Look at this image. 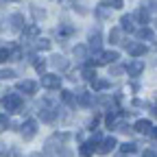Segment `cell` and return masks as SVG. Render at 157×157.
Segmentation results:
<instances>
[{"label":"cell","mask_w":157,"mask_h":157,"mask_svg":"<svg viewBox=\"0 0 157 157\" xmlns=\"http://www.w3.org/2000/svg\"><path fill=\"white\" fill-rule=\"evenodd\" d=\"M2 105H5V109L7 111H20V107H22V96L20 94H7L5 98H2Z\"/></svg>","instance_id":"1"},{"label":"cell","mask_w":157,"mask_h":157,"mask_svg":"<svg viewBox=\"0 0 157 157\" xmlns=\"http://www.w3.org/2000/svg\"><path fill=\"white\" fill-rule=\"evenodd\" d=\"M59 83H61V76H57V74H44L42 76V85L48 90H57Z\"/></svg>","instance_id":"2"},{"label":"cell","mask_w":157,"mask_h":157,"mask_svg":"<svg viewBox=\"0 0 157 157\" xmlns=\"http://www.w3.org/2000/svg\"><path fill=\"white\" fill-rule=\"evenodd\" d=\"M124 46H127V50H129L131 57H142L146 52V46L144 44H129V42H124Z\"/></svg>","instance_id":"3"},{"label":"cell","mask_w":157,"mask_h":157,"mask_svg":"<svg viewBox=\"0 0 157 157\" xmlns=\"http://www.w3.org/2000/svg\"><path fill=\"white\" fill-rule=\"evenodd\" d=\"M144 70V61L142 59H135V61H131L129 66H127V72H129V76H137Z\"/></svg>","instance_id":"4"},{"label":"cell","mask_w":157,"mask_h":157,"mask_svg":"<svg viewBox=\"0 0 157 157\" xmlns=\"http://www.w3.org/2000/svg\"><path fill=\"white\" fill-rule=\"evenodd\" d=\"M35 131H37L35 120H26V122L22 124V135H24V140H31V137L35 135Z\"/></svg>","instance_id":"5"},{"label":"cell","mask_w":157,"mask_h":157,"mask_svg":"<svg viewBox=\"0 0 157 157\" xmlns=\"http://www.w3.org/2000/svg\"><path fill=\"white\" fill-rule=\"evenodd\" d=\"M17 90L24 92V94H35L37 92V83L35 81H20L17 83Z\"/></svg>","instance_id":"6"},{"label":"cell","mask_w":157,"mask_h":157,"mask_svg":"<svg viewBox=\"0 0 157 157\" xmlns=\"http://www.w3.org/2000/svg\"><path fill=\"white\" fill-rule=\"evenodd\" d=\"M116 137H107V140H103V144L101 146H98V153H101V155H105V153H109V151H113L116 148Z\"/></svg>","instance_id":"7"},{"label":"cell","mask_w":157,"mask_h":157,"mask_svg":"<svg viewBox=\"0 0 157 157\" xmlns=\"http://www.w3.org/2000/svg\"><path fill=\"white\" fill-rule=\"evenodd\" d=\"M118 59V52L116 50H109V52H101L98 55V63H113Z\"/></svg>","instance_id":"8"},{"label":"cell","mask_w":157,"mask_h":157,"mask_svg":"<svg viewBox=\"0 0 157 157\" xmlns=\"http://www.w3.org/2000/svg\"><path fill=\"white\" fill-rule=\"evenodd\" d=\"M90 48H92L94 52H98V48H101V33H98V31H94V33L90 35Z\"/></svg>","instance_id":"9"},{"label":"cell","mask_w":157,"mask_h":157,"mask_svg":"<svg viewBox=\"0 0 157 157\" xmlns=\"http://www.w3.org/2000/svg\"><path fill=\"white\" fill-rule=\"evenodd\" d=\"M55 116H57V113H55L52 109H46V107H39V118H42L44 122H52V120H55Z\"/></svg>","instance_id":"10"},{"label":"cell","mask_w":157,"mask_h":157,"mask_svg":"<svg viewBox=\"0 0 157 157\" xmlns=\"http://www.w3.org/2000/svg\"><path fill=\"white\" fill-rule=\"evenodd\" d=\"M94 151H96V140H90V142H85V144L81 146V155H83V157H90Z\"/></svg>","instance_id":"11"},{"label":"cell","mask_w":157,"mask_h":157,"mask_svg":"<svg viewBox=\"0 0 157 157\" xmlns=\"http://www.w3.org/2000/svg\"><path fill=\"white\" fill-rule=\"evenodd\" d=\"M11 26H13V31H20V29L24 26V17L20 15V13H13L11 15Z\"/></svg>","instance_id":"12"},{"label":"cell","mask_w":157,"mask_h":157,"mask_svg":"<svg viewBox=\"0 0 157 157\" xmlns=\"http://www.w3.org/2000/svg\"><path fill=\"white\" fill-rule=\"evenodd\" d=\"M151 122L148 120H137L135 122V131H140V133H151Z\"/></svg>","instance_id":"13"},{"label":"cell","mask_w":157,"mask_h":157,"mask_svg":"<svg viewBox=\"0 0 157 157\" xmlns=\"http://www.w3.org/2000/svg\"><path fill=\"white\" fill-rule=\"evenodd\" d=\"M120 24H122V29H124V31H129V33L135 29V26H133V17H131V15H124V17L120 20Z\"/></svg>","instance_id":"14"},{"label":"cell","mask_w":157,"mask_h":157,"mask_svg":"<svg viewBox=\"0 0 157 157\" xmlns=\"http://www.w3.org/2000/svg\"><path fill=\"white\" fill-rule=\"evenodd\" d=\"M83 76L87 78V81H92V83H94V81H96V70H94L92 66H87V68L83 70Z\"/></svg>","instance_id":"15"},{"label":"cell","mask_w":157,"mask_h":157,"mask_svg":"<svg viewBox=\"0 0 157 157\" xmlns=\"http://www.w3.org/2000/svg\"><path fill=\"white\" fill-rule=\"evenodd\" d=\"M11 59V50L9 48H0V63H5Z\"/></svg>","instance_id":"16"},{"label":"cell","mask_w":157,"mask_h":157,"mask_svg":"<svg viewBox=\"0 0 157 157\" xmlns=\"http://www.w3.org/2000/svg\"><path fill=\"white\" fill-rule=\"evenodd\" d=\"M137 20H140V24H146L148 22V11L146 9H140V11H137Z\"/></svg>","instance_id":"17"},{"label":"cell","mask_w":157,"mask_h":157,"mask_svg":"<svg viewBox=\"0 0 157 157\" xmlns=\"http://www.w3.org/2000/svg\"><path fill=\"white\" fill-rule=\"evenodd\" d=\"M107 5H111L113 9H122L124 0H107V2H103V7H107Z\"/></svg>","instance_id":"18"},{"label":"cell","mask_w":157,"mask_h":157,"mask_svg":"<svg viewBox=\"0 0 157 157\" xmlns=\"http://www.w3.org/2000/svg\"><path fill=\"white\" fill-rule=\"evenodd\" d=\"M109 42H111V44H118V42H120V31H118V29H113V31L109 33Z\"/></svg>","instance_id":"19"},{"label":"cell","mask_w":157,"mask_h":157,"mask_svg":"<svg viewBox=\"0 0 157 157\" xmlns=\"http://www.w3.org/2000/svg\"><path fill=\"white\" fill-rule=\"evenodd\" d=\"M52 66H57V68H66L68 63H66L63 57H52Z\"/></svg>","instance_id":"20"},{"label":"cell","mask_w":157,"mask_h":157,"mask_svg":"<svg viewBox=\"0 0 157 157\" xmlns=\"http://www.w3.org/2000/svg\"><path fill=\"white\" fill-rule=\"evenodd\" d=\"M61 98H63L68 105H74V103H76L74 98H72V92H61Z\"/></svg>","instance_id":"21"},{"label":"cell","mask_w":157,"mask_h":157,"mask_svg":"<svg viewBox=\"0 0 157 157\" xmlns=\"http://www.w3.org/2000/svg\"><path fill=\"white\" fill-rule=\"evenodd\" d=\"M137 35H140L142 39H148V37H153V31H151V29H140V31H137Z\"/></svg>","instance_id":"22"},{"label":"cell","mask_w":157,"mask_h":157,"mask_svg":"<svg viewBox=\"0 0 157 157\" xmlns=\"http://www.w3.org/2000/svg\"><path fill=\"white\" fill-rule=\"evenodd\" d=\"M78 103H81V105H92V94H81Z\"/></svg>","instance_id":"23"},{"label":"cell","mask_w":157,"mask_h":157,"mask_svg":"<svg viewBox=\"0 0 157 157\" xmlns=\"http://www.w3.org/2000/svg\"><path fill=\"white\" fill-rule=\"evenodd\" d=\"M122 153H135V144L133 142H124L122 144Z\"/></svg>","instance_id":"24"},{"label":"cell","mask_w":157,"mask_h":157,"mask_svg":"<svg viewBox=\"0 0 157 157\" xmlns=\"http://www.w3.org/2000/svg\"><path fill=\"white\" fill-rule=\"evenodd\" d=\"M33 66H35V70H37V72H44V68H46V63L42 61V59H35Z\"/></svg>","instance_id":"25"},{"label":"cell","mask_w":157,"mask_h":157,"mask_svg":"<svg viewBox=\"0 0 157 157\" xmlns=\"http://www.w3.org/2000/svg\"><path fill=\"white\" fill-rule=\"evenodd\" d=\"M15 72L13 70H0V78H13Z\"/></svg>","instance_id":"26"},{"label":"cell","mask_w":157,"mask_h":157,"mask_svg":"<svg viewBox=\"0 0 157 157\" xmlns=\"http://www.w3.org/2000/svg\"><path fill=\"white\" fill-rule=\"evenodd\" d=\"M74 29L72 26H61V29H57V35H70Z\"/></svg>","instance_id":"27"},{"label":"cell","mask_w":157,"mask_h":157,"mask_svg":"<svg viewBox=\"0 0 157 157\" xmlns=\"http://www.w3.org/2000/svg\"><path fill=\"white\" fill-rule=\"evenodd\" d=\"M37 48L48 50V48H50V42H48V39H37Z\"/></svg>","instance_id":"28"},{"label":"cell","mask_w":157,"mask_h":157,"mask_svg":"<svg viewBox=\"0 0 157 157\" xmlns=\"http://www.w3.org/2000/svg\"><path fill=\"white\" fill-rule=\"evenodd\" d=\"M109 83L107 81H94V90H105Z\"/></svg>","instance_id":"29"},{"label":"cell","mask_w":157,"mask_h":157,"mask_svg":"<svg viewBox=\"0 0 157 157\" xmlns=\"http://www.w3.org/2000/svg\"><path fill=\"white\" fill-rule=\"evenodd\" d=\"M74 55L76 57H85V46H76L74 48Z\"/></svg>","instance_id":"30"},{"label":"cell","mask_w":157,"mask_h":157,"mask_svg":"<svg viewBox=\"0 0 157 157\" xmlns=\"http://www.w3.org/2000/svg\"><path fill=\"white\" fill-rule=\"evenodd\" d=\"M7 124H9L7 116H2V113H0V131H2V129H7Z\"/></svg>","instance_id":"31"},{"label":"cell","mask_w":157,"mask_h":157,"mask_svg":"<svg viewBox=\"0 0 157 157\" xmlns=\"http://www.w3.org/2000/svg\"><path fill=\"white\" fill-rule=\"evenodd\" d=\"M144 157H157L155 151H144Z\"/></svg>","instance_id":"32"},{"label":"cell","mask_w":157,"mask_h":157,"mask_svg":"<svg viewBox=\"0 0 157 157\" xmlns=\"http://www.w3.org/2000/svg\"><path fill=\"white\" fill-rule=\"evenodd\" d=\"M148 5H151V9H153V11H157V0H151Z\"/></svg>","instance_id":"33"},{"label":"cell","mask_w":157,"mask_h":157,"mask_svg":"<svg viewBox=\"0 0 157 157\" xmlns=\"http://www.w3.org/2000/svg\"><path fill=\"white\" fill-rule=\"evenodd\" d=\"M151 135H153L155 140H157V127H155V129H151Z\"/></svg>","instance_id":"34"},{"label":"cell","mask_w":157,"mask_h":157,"mask_svg":"<svg viewBox=\"0 0 157 157\" xmlns=\"http://www.w3.org/2000/svg\"><path fill=\"white\" fill-rule=\"evenodd\" d=\"M153 116H155V118H157V107H155V109H153Z\"/></svg>","instance_id":"35"}]
</instances>
